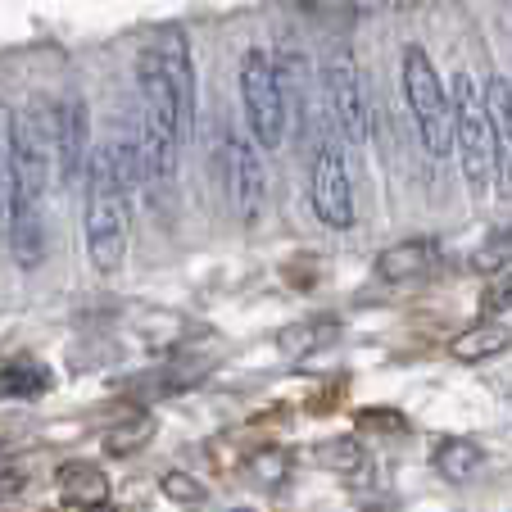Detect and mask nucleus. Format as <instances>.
Masks as SVG:
<instances>
[{
    "label": "nucleus",
    "instance_id": "obj_1",
    "mask_svg": "<svg viewBox=\"0 0 512 512\" xmlns=\"http://www.w3.org/2000/svg\"><path fill=\"white\" fill-rule=\"evenodd\" d=\"M132 186H141L132 141H105L91 150L87 164V209H82V241L100 277H114L127 263L132 236Z\"/></svg>",
    "mask_w": 512,
    "mask_h": 512
},
{
    "label": "nucleus",
    "instance_id": "obj_2",
    "mask_svg": "<svg viewBox=\"0 0 512 512\" xmlns=\"http://www.w3.org/2000/svg\"><path fill=\"white\" fill-rule=\"evenodd\" d=\"M449 132L463 182L472 186V195H485L494 186V132L485 114V91L467 73H454L449 82Z\"/></svg>",
    "mask_w": 512,
    "mask_h": 512
},
{
    "label": "nucleus",
    "instance_id": "obj_3",
    "mask_svg": "<svg viewBox=\"0 0 512 512\" xmlns=\"http://www.w3.org/2000/svg\"><path fill=\"white\" fill-rule=\"evenodd\" d=\"M241 105H245L250 141L259 150H277L290 127V96H286L281 64L263 46H250L241 55Z\"/></svg>",
    "mask_w": 512,
    "mask_h": 512
},
{
    "label": "nucleus",
    "instance_id": "obj_4",
    "mask_svg": "<svg viewBox=\"0 0 512 512\" xmlns=\"http://www.w3.org/2000/svg\"><path fill=\"white\" fill-rule=\"evenodd\" d=\"M404 100L408 114H413L417 141H422L426 159L440 164V159L454 155V132H449V87L440 82L431 55L422 46H404Z\"/></svg>",
    "mask_w": 512,
    "mask_h": 512
},
{
    "label": "nucleus",
    "instance_id": "obj_5",
    "mask_svg": "<svg viewBox=\"0 0 512 512\" xmlns=\"http://www.w3.org/2000/svg\"><path fill=\"white\" fill-rule=\"evenodd\" d=\"M309 204L318 213V223H327L331 232L354 227V182H349V164H345V141L336 132H322L318 150H313Z\"/></svg>",
    "mask_w": 512,
    "mask_h": 512
},
{
    "label": "nucleus",
    "instance_id": "obj_6",
    "mask_svg": "<svg viewBox=\"0 0 512 512\" xmlns=\"http://www.w3.org/2000/svg\"><path fill=\"white\" fill-rule=\"evenodd\" d=\"M218 173H223L227 204L241 223H259L263 204H268V173H263L259 145L250 136H241L236 127H227L218 136Z\"/></svg>",
    "mask_w": 512,
    "mask_h": 512
},
{
    "label": "nucleus",
    "instance_id": "obj_7",
    "mask_svg": "<svg viewBox=\"0 0 512 512\" xmlns=\"http://www.w3.org/2000/svg\"><path fill=\"white\" fill-rule=\"evenodd\" d=\"M55 177V123L50 100H32L19 114V204H41Z\"/></svg>",
    "mask_w": 512,
    "mask_h": 512
},
{
    "label": "nucleus",
    "instance_id": "obj_8",
    "mask_svg": "<svg viewBox=\"0 0 512 512\" xmlns=\"http://www.w3.org/2000/svg\"><path fill=\"white\" fill-rule=\"evenodd\" d=\"M322 87H327V114H331V132L340 141L358 145L368 141L372 132V109H368V91L358 78V64L349 55H331L322 64Z\"/></svg>",
    "mask_w": 512,
    "mask_h": 512
},
{
    "label": "nucleus",
    "instance_id": "obj_9",
    "mask_svg": "<svg viewBox=\"0 0 512 512\" xmlns=\"http://www.w3.org/2000/svg\"><path fill=\"white\" fill-rule=\"evenodd\" d=\"M50 123H55V182L73 186L87 177L91 164V109L78 91H64L59 100H50Z\"/></svg>",
    "mask_w": 512,
    "mask_h": 512
},
{
    "label": "nucleus",
    "instance_id": "obj_10",
    "mask_svg": "<svg viewBox=\"0 0 512 512\" xmlns=\"http://www.w3.org/2000/svg\"><path fill=\"white\" fill-rule=\"evenodd\" d=\"M145 55L155 59V68L164 73L168 91L177 100V114H182V127L191 136L195 127V64H191V46H186V32L182 28H159L155 41L145 46Z\"/></svg>",
    "mask_w": 512,
    "mask_h": 512
},
{
    "label": "nucleus",
    "instance_id": "obj_11",
    "mask_svg": "<svg viewBox=\"0 0 512 512\" xmlns=\"http://www.w3.org/2000/svg\"><path fill=\"white\" fill-rule=\"evenodd\" d=\"M485 114L494 132V182L503 195H512V82L490 78L485 82Z\"/></svg>",
    "mask_w": 512,
    "mask_h": 512
},
{
    "label": "nucleus",
    "instance_id": "obj_12",
    "mask_svg": "<svg viewBox=\"0 0 512 512\" xmlns=\"http://www.w3.org/2000/svg\"><path fill=\"white\" fill-rule=\"evenodd\" d=\"M14 204H19V114L0 100V241L10 232Z\"/></svg>",
    "mask_w": 512,
    "mask_h": 512
},
{
    "label": "nucleus",
    "instance_id": "obj_13",
    "mask_svg": "<svg viewBox=\"0 0 512 512\" xmlns=\"http://www.w3.org/2000/svg\"><path fill=\"white\" fill-rule=\"evenodd\" d=\"M5 245H10L14 263L19 268H41L46 259V218H41V204H14L10 232H5Z\"/></svg>",
    "mask_w": 512,
    "mask_h": 512
},
{
    "label": "nucleus",
    "instance_id": "obj_14",
    "mask_svg": "<svg viewBox=\"0 0 512 512\" xmlns=\"http://www.w3.org/2000/svg\"><path fill=\"white\" fill-rule=\"evenodd\" d=\"M440 263V245L435 241H399L386 254H377V277L381 281H417Z\"/></svg>",
    "mask_w": 512,
    "mask_h": 512
},
{
    "label": "nucleus",
    "instance_id": "obj_15",
    "mask_svg": "<svg viewBox=\"0 0 512 512\" xmlns=\"http://www.w3.org/2000/svg\"><path fill=\"white\" fill-rule=\"evenodd\" d=\"M55 490H59V499L73 503V508H91V503H105L109 499V476L100 472L96 463L73 458V463H59Z\"/></svg>",
    "mask_w": 512,
    "mask_h": 512
},
{
    "label": "nucleus",
    "instance_id": "obj_16",
    "mask_svg": "<svg viewBox=\"0 0 512 512\" xmlns=\"http://www.w3.org/2000/svg\"><path fill=\"white\" fill-rule=\"evenodd\" d=\"M50 386H55V377L37 358H10L0 368V399H41Z\"/></svg>",
    "mask_w": 512,
    "mask_h": 512
},
{
    "label": "nucleus",
    "instance_id": "obj_17",
    "mask_svg": "<svg viewBox=\"0 0 512 512\" xmlns=\"http://www.w3.org/2000/svg\"><path fill=\"white\" fill-rule=\"evenodd\" d=\"M508 345H512V331L503 327V322H476V327H467L463 336L449 345V354H454L458 363H485V358H499Z\"/></svg>",
    "mask_w": 512,
    "mask_h": 512
},
{
    "label": "nucleus",
    "instance_id": "obj_18",
    "mask_svg": "<svg viewBox=\"0 0 512 512\" xmlns=\"http://www.w3.org/2000/svg\"><path fill=\"white\" fill-rule=\"evenodd\" d=\"M481 467H485V449L476 445V440L449 435V440H440V449H435V472L445 476V481H472Z\"/></svg>",
    "mask_w": 512,
    "mask_h": 512
},
{
    "label": "nucleus",
    "instance_id": "obj_19",
    "mask_svg": "<svg viewBox=\"0 0 512 512\" xmlns=\"http://www.w3.org/2000/svg\"><path fill=\"white\" fill-rule=\"evenodd\" d=\"M313 463H322L327 472H340V476H363L372 458H368V449L358 445L354 435H336V440L313 445Z\"/></svg>",
    "mask_w": 512,
    "mask_h": 512
},
{
    "label": "nucleus",
    "instance_id": "obj_20",
    "mask_svg": "<svg viewBox=\"0 0 512 512\" xmlns=\"http://www.w3.org/2000/svg\"><path fill=\"white\" fill-rule=\"evenodd\" d=\"M150 440H155V417L132 413V417H123V422H114L105 431V454L109 458H132V454H141Z\"/></svg>",
    "mask_w": 512,
    "mask_h": 512
},
{
    "label": "nucleus",
    "instance_id": "obj_21",
    "mask_svg": "<svg viewBox=\"0 0 512 512\" xmlns=\"http://www.w3.org/2000/svg\"><path fill=\"white\" fill-rule=\"evenodd\" d=\"M327 340H336V322H300V327H286L277 336L281 354L300 358V354H318Z\"/></svg>",
    "mask_w": 512,
    "mask_h": 512
},
{
    "label": "nucleus",
    "instance_id": "obj_22",
    "mask_svg": "<svg viewBox=\"0 0 512 512\" xmlns=\"http://www.w3.org/2000/svg\"><path fill=\"white\" fill-rule=\"evenodd\" d=\"M159 490H164L173 503H204V494H209L204 481H195V476H186V472H164Z\"/></svg>",
    "mask_w": 512,
    "mask_h": 512
},
{
    "label": "nucleus",
    "instance_id": "obj_23",
    "mask_svg": "<svg viewBox=\"0 0 512 512\" xmlns=\"http://www.w3.org/2000/svg\"><path fill=\"white\" fill-rule=\"evenodd\" d=\"M503 263H512V227L508 232H499V236H490L485 241V250L476 254V268H503Z\"/></svg>",
    "mask_w": 512,
    "mask_h": 512
},
{
    "label": "nucleus",
    "instance_id": "obj_24",
    "mask_svg": "<svg viewBox=\"0 0 512 512\" xmlns=\"http://www.w3.org/2000/svg\"><path fill=\"white\" fill-rule=\"evenodd\" d=\"M485 309H499V313H508L512 309V272H503L499 281H494L490 290H485Z\"/></svg>",
    "mask_w": 512,
    "mask_h": 512
},
{
    "label": "nucleus",
    "instance_id": "obj_25",
    "mask_svg": "<svg viewBox=\"0 0 512 512\" xmlns=\"http://www.w3.org/2000/svg\"><path fill=\"white\" fill-rule=\"evenodd\" d=\"M254 476H259V481H277V476H286V454H259L254 458Z\"/></svg>",
    "mask_w": 512,
    "mask_h": 512
},
{
    "label": "nucleus",
    "instance_id": "obj_26",
    "mask_svg": "<svg viewBox=\"0 0 512 512\" xmlns=\"http://www.w3.org/2000/svg\"><path fill=\"white\" fill-rule=\"evenodd\" d=\"M19 490H23V472L19 467H10V463H0V503L14 499Z\"/></svg>",
    "mask_w": 512,
    "mask_h": 512
},
{
    "label": "nucleus",
    "instance_id": "obj_27",
    "mask_svg": "<svg viewBox=\"0 0 512 512\" xmlns=\"http://www.w3.org/2000/svg\"><path fill=\"white\" fill-rule=\"evenodd\" d=\"M78 512H123V508H118V503H91V508H78Z\"/></svg>",
    "mask_w": 512,
    "mask_h": 512
},
{
    "label": "nucleus",
    "instance_id": "obj_28",
    "mask_svg": "<svg viewBox=\"0 0 512 512\" xmlns=\"http://www.w3.org/2000/svg\"><path fill=\"white\" fill-rule=\"evenodd\" d=\"M232 512H250V508H232Z\"/></svg>",
    "mask_w": 512,
    "mask_h": 512
}]
</instances>
